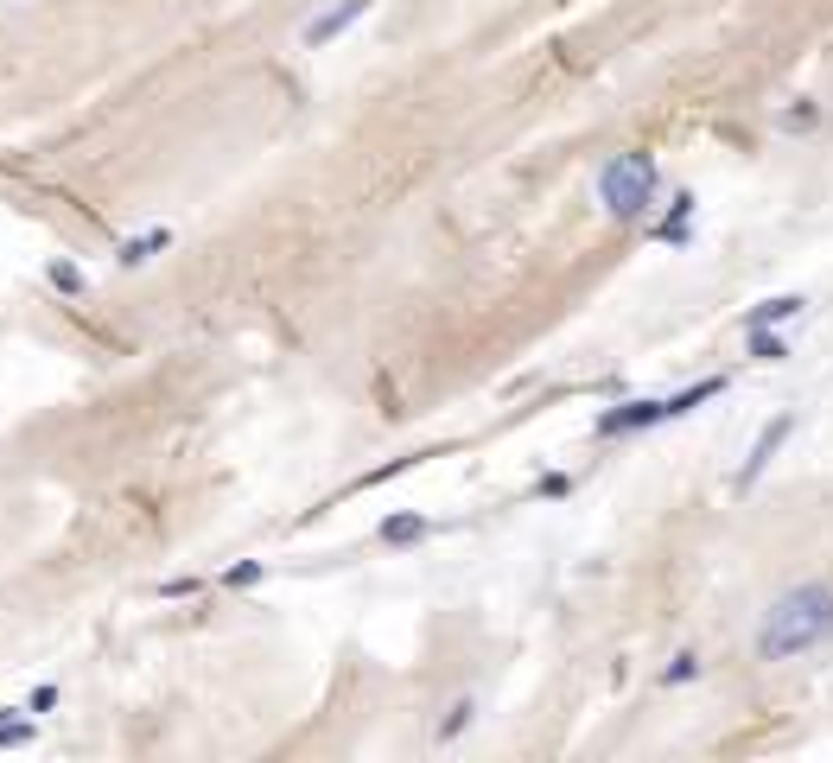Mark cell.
<instances>
[{"mask_svg":"<svg viewBox=\"0 0 833 763\" xmlns=\"http://www.w3.org/2000/svg\"><path fill=\"white\" fill-rule=\"evenodd\" d=\"M828 643H833V580L789 585L758 618V636H751L758 661H796V655H814Z\"/></svg>","mask_w":833,"mask_h":763,"instance_id":"1","label":"cell"},{"mask_svg":"<svg viewBox=\"0 0 833 763\" xmlns=\"http://www.w3.org/2000/svg\"><path fill=\"white\" fill-rule=\"evenodd\" d=\"M655 191H662V166H655V153H643V146L605 159V172H598V204H605L611 223H643Z\"/></svg>","mask_w":833,"mask_h":763,"instance_id":"2","label":"cell"},{"mask_svg":"<svg viewBox=\"0 0 833 763\" xmlns=\"http://www.w3.org/2000/svg\"><path fill=\"white\" fill-rule=\"evenodd\" d=\"M789 433H796V414H776V420H763V427H758L751 452H745V465H738V477H731V490H738V497H751V490H758V477L776 465V452L789 445Z\"/></svg>","mask_w":833,"mask_h":763,"instance_id":"3","label":"cell"},{"mask_svg":"<svg viewBox=\"0 0 833 763\" xmlns=\"http://www.w3.org/2000/svg\"><path fill=\"white\" fill-rule=\"evenodd\" d=\"M675 414H668V395H650V401H623V407H605L598 420H592V433L598 439H617V433H650V427H668Z\"/></svg>","mask_w":833,"mask_h":763,"instance_id":"4","label":"cell"},{"mask_svg":"<svg viewBox=\"0 0 833 763\" xmlns=\"http://www.w3.org/2000/svg\"><path fill=\"white\" fill-rule=\"evenodd\" d=\"M362 13H369V0H331L325 13H312V20H306V33H299V38H306V51H325L331 38H344Z\"/></svg>","mask_w":833,"mask_h":763,"instance_id":"5","label":"cell"},{"mask_svg":"<svg viewBox=\"0 0 833 763\" xmlns=\"http://www.w3.org/2000/svg\"><path fill=\"white\" fill-rule=\"evenodd\" d=\"M801 312H808V299L801 293H776V299H763V306H751L738 325L745 331H783V325H796Z\"/></svg>","mask_w":833,"mask_h":763,"instance_id":"6","label":"cell"},{"mask_svg":"<svg viewBox=\"0 0 833 763\" xmlns=\"http://www.w3.org/2000/svg\"><path fill=\"white\" fill-rule=\"evenodd\" d=\"M693 211H700V198L693 191H675V204H668V217H655V242H668V249H688L693 242Z\"/></svg>","mask_w":833,"mask_h":763,"instance_id":"7","label":"cell"},{"mask_svg":"<svg viewBox=\"0 0 833 763\" xmlns=\"http://www.w3.org/2000/svg\"><path fill=\"white\" fill-rule=\"evenodd\" d=\"M166 249H172V223H153L141 236H128V242L115 249V261H121V267H146L153 254H166Z\"/></svg>","mask_w":833,"mask_h":763,"instance_id":"8","label":"cell"},{"mask_svg":"<svg viewBox=\"0 0 833 763\" xmlns=\"http://www.w3.org/2000/svg\"><path fill=\"white\" fill-rule=\"evenodd\" d=\"M427 535H433V522H427L420 509H401V515H389V522L376 528L382 547H414V541H427Z\"/></svg>","mask_w":833,"mask_h":763,"instance_id":"9","label":"cell"},{"mask_svg":"<svg viewBox=\"0 0 833 763\" xmlns=\"http://www.w3.org/2000/svg\"><path fill=\"white\" fill-rule=\"evenodd\" d=\"M725 389H731V375H700V382H688L681 395H668V414H675V420H688L693 407H706V401H719Z\"/></svg>","mask_w":833,"mask_h":763,"instance_id":"10","label":"cell"},{"mask_svg":"<svg viewBox=\"0 0 833 763\" xmlns=\"http://www.w3.org/2000/svg\"><path fill=\"white\" fill-rule=\"evenodd\" d=\"M45 281L64 293V299H83V293H90V274L76 267L71 254H51V261H45Z\"/></svg>","mask_w":833,"mask_h":763,"instance_id":"11","label":"cell"},{"mask_svg":"<svg viewBox=\"0 0 833 763\" xmlns=\"http://www.w3.org/2000/svg\"><path fill=\"white\" fill-rule=\"evenodd\" d=\"M33 738H38V719L26 706H7V713H0V751H20V744H33Z\"/></svg>","mask_w":833,"mask_h":763,"instance_id":"12","label":"cell"},{"mask_svg":"<svg viewBox=\"0 0 833 763\" xmlns=\"http://www.w3.org/2000/svg\"><path fill=\"white\" fill-rule=\"evenodd\" d=\"M745 344H751L758 363H783V357H789V337H783V331H745Z\"/></svg>","mask_w":833,"mask_h":763,"instance_id":"13","label":"cell"},{"mask_svg":"<svg viewBox=\"0 0 833 763\" xmlns=\"http://www.w3.org/2000/svg\"><path fill=\"white\" fill-rule=\"evenodd\" d=\"M477 719V700H452L445 706V719H439V744H452V738H465V726Z\"/></svg>","mask_w":833,"mask_h":763,"instance_id":"14","label":"cell"},{"mask_svg":"<svg viewBox=\"0 0 833 763\" xmlns=\"http://www.w3.org/2000/svg\"><path fill=\"white\" fill-rule=\"evenodd\" d=\"M267 580V560H236L229 573H223V592H249V585Z\"/></svg>","mask_w":833,"mask_h":763,"instance_id":"15","label":"cell"},{"mask_svg":"<svg viewBox=\"0 0 833 763\" xmlns=\"http://www.w3.org/2000/svg\"><path fill=\"white\" fill-rule=\"evenodd\" d=\"M693 675H700V655H693V649H681L675 661H668V668H662V688H688Z\"/></svg>","mask_w":833,"mask_h":763,"instance_id":"16","label":"cell"},{"mask_svg":"<svg viewBox=\"0 0 833 763\" xmlns=\"http://www.w3.org/2000/svg\"><path fill=\"white\" fill-rule=\"evenodd\" d=\"M535 497H542V503H560V497H573V472H542V477H535Z\"/></svg>","mask_w":833,"mask_h":763,"instance_id":"17","label":"cell"},{"mask_svg":"<svg viewBox=\"0 0 833 763\" xmlns=\"http://www.w3.org/2000/svg\"><path fill=\"white\" fill-rule=\"evenodd\" d=\"M814 121H821V109H814V103H796V109H783V128H789V134H808Z\"/></svg>","mask_w":833,"mask_h":763,"instance_id":"18","label":"cell"},{"mask_svg":"<svg viewBox=\"0 0 833 763\" xmlns=\"http://www.w3.org/2000/svg\"><path fill=\"white\" fill-rule=\"evenodd\" d=\"M58 700H64V693H58V688H51V681H45V688H33V693H26V713H33V719H38V713H51Z\"/></svg>","mask_w":833,"mask_h":763,"instance_id":"19","label":"cell"},{"mask_svg":"<svg viewBox=\"0 0 833 763\" xmlns=\"http://www.w3.org/2000/svg\"><path fill=\"white\" fill-rule=\"evenodd\" d=\"M191 592H198V580H191V573H185V580H166V585H159V598H191Z\"/></svg>","mask_w":833,"mask_h":763,"instance_id":"20","label":"cell"}]
</instances>
